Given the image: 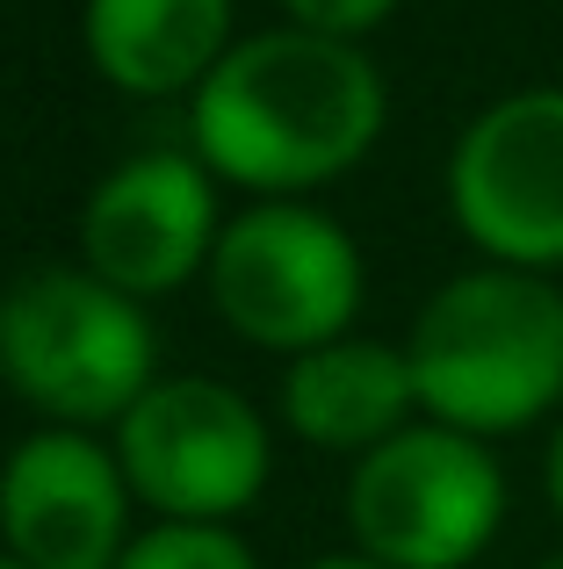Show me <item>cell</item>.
<instances>
[{
	"instance_id": "cell-12",
	"label": "cell",
	"mask_w": 563,
	"mask_h": 569,
	"mask_svg": "<svg viewBox=\"0 0 563 569\" xmlns=\"http://www.w3.org/2000/svg\"><path fill=\"white\" fill-rule=\"evenodd\" d=\"M116 569H260L254 548L231 527H203V519H159V527L130 533Z\"/></svg>"
},
{
	"instance_id": "cell-2",
	"label": "cell",
	"mask_w": 563,
	"mask_h": 569,
	"mask_svg": "<svg viewBox=\"0 0 563 569\" xmlns=\"http://www.w3.org/2000/svg\"><path fill=\"white\" fill-rule=\"evenodd\" d=\"M419 418L506 440L563 418V289L521 267H470L419 303L405 332Z\"/></svg>"
},
{
	"instance_id": "cell-5",
	"label": "cell",
	"mask_w": 563,
	"mask_h": 569,
	"mask_svg": "<svg viewBox=\"0 0 563 569\" xmlns=\"http://www.w3.org/2000/svg\"><path fill=\"white\" fill-rule=\"evenodd\" d=\"M368 267L347 223L318 202H254L217 231L210 252V303L246 347L310 353L354 332Z\"/></svg>"
},
{
	"instance_id": "cell-6",
	"label": "cell",
	"mask_w": 563,
	"mask_h": 569,
	"mask_svg": "<svg viewBox=\"0 0 563 569\" xmlns=\"http://www.w3.org/2000/svg\"><path fill=\"white\" fill-rule=\"evenodd\" d=\"M116 461L145 512L231 527L268 490L275 440L268 418L217 376L152 382L116 418Z\"/></svg>"
},
{
	"instance_id": "cell-8",
	"label": "cell",
	"mask_w": 563,
	"mask_h": 569,
	"mask_svg": "<svg viewBox=\"0 0 563 569\" xmlns=\"http://www.w3.org/2000/svg\"><path fill=\"white\" fill-rule=\"evenodd\" d=\"M210 181L217 173L188 152H138L109 167L80 209V267L138 303L210 274L217 231H225Z\"/></svg>"
},
{
	"instance_id": "cell-15",
	"label": "cell",
	"mask_w": 563,
	"mask_h": 569,
	"mask_svg": "<svg viewBox=\"0 0 563 569\" xmlns=\"http://www.w3.org/2000/svg\"><path fill=\"white\" fill-rule=\"evenodd\" d=\"M304 569H383V562H368V556H318V562H304Z\"/></svg>"
},
{
	"instance_id": "cell-7",
	"label": "cell",
	"mask_w": 563,
	"mask_h": 569,
	"mask_svg": "<svg viewBox=\"0 0 563 569\" xmlns=\"http://www.w3.org/2000/svg\"><path fill=\"white\" fill-rule=\"evenodd\" d=\"M448 217L492 267H563V87L498 94L448 152Z\"/></svg>"
},
{
	"instance_id": "cell-3",
	"label": "cell",
	"mask_w": 563,
	"mask_h": 569,
	"mask_svg": "<svg viewBox=\"0 0 563 569\" xmlns=\"http://www.w3.org/2000/svg\"><path fill=\"white\" fill-rule=\"evenodd\" d=\"M152 361L145 303L87 267H37L0 296V382L43 426H116L159 382Z\"/></svg>"
},
{
	"instance_id": "cell-13",
	"label": "cell",
	"mask_w": 563,
	"mask_h": 569,
	"mask_svg": "<svg viewBox=\"0 0 563 569\" xmlns=\"http://www.w3.org/2000/svg\"><path fill=\"white\" fill-rule=\"evenodd\" d=\"M289 29H310V37H339V43H362L368 29H383L397 14V0H282Z\"/></svg>"
},
{
	"instance_id": "cell-17",
	"label": "cell",
	"mask_w": 563,
	"mask_h": 569,
	"mask_svg": "<svg viewBox=\"0 0 563 569\" xmlns=\"http://www.w3.org/2000/svg\"><path fill=\"white\" fill-rule=\"evenodd\" d=\"M535 569H563V556H542V562H535Z\"/></svg>"
},
{
	"instance_id": "cell-1",
	"label": "cell",
	"mask_w": 563,
	"mask_h": 569,
	"mask_svg": "<svg viewBox=\"0 0 563 569\" xmlns=\"http://www.w3.org/2000/svg\"><path fill=\"white\" fill-rule=\"evenodd\" d=\"M391 123V87L362 43L260 29L239 37L217 72L188 94V138L217 181L254 202H310L354 173Z\"/></svg>"
},
{
	"instance_id": "cell-10",
	"label": "cell",
	"mask_w": 563,
	"mask_h": 569,
	"mask_svg": "<svg viewBox=\"0 0 563 569\" xmlns=\"http://www.w3.org/2000/svg\"><path fill=\"white\" fill-rule=\"evenodd\" d=\"M282 418L296 440L325 447V455H354L383 447L419 418V389H412V361L391 339H333L310 347L282 368Z\"/></svg>"
},
{
	"instance_id": "cell-9",
	"label": "cell",
	"mask_w": 563,
	"mask_h": 569,
	"mask_svg": "<svg viewBox=\"0 0 563 569\" xmlns=\"http://www.w3.org/2000/svg\"><path fill=\"white\" fill-rule=\"evenodd\" d=\"M130 505L116 447L80 426H43L0 461V548L29 569H116Z\"/></svg>"
},
{
	"instance_id": "cell-14",
	"label": "cell",
	"mask_w": 563,
	"mask_h": 569,
	"mask_svg": "<svg viewBox=\"0 0 563 569\" xmlns=\"http://www.w3.org/2000/svg\"><path fill=\"white\" fill-rule=\"evenodd\" d=\"M542 490H550V512L563 519V418L550 426V455H542Z\"/></svg>"
},
{
	"instance_id": "cell-11",
	"label": "cell",
	"mask_w": 563,
	"mask_h": 569,
	"mask_svg": "<svg viewBox=\"0 0 563 569\" xmlns=\"http://www.w3.org/2000/svg\"><path fill=\"white\" fill-rule=\"evenodd\" d=\"M231 43V0H87V58L130 101L196 94Z\"/></svg>"
},
{
	"instance_id": "cell-16",
	"label": "cell",
	"mask_w": 563,
	"mask_h": 569,
	"mask_svg": "<svg viewBox=\"0 0 563 569\" xmlns=\"http://www.w3.org/2000/svg\"><path fill=\"white\" fill-rule=\"evenodd\" d=\"M0 569H29V562H14V556H8V548H0Z\"/></svg>"
},
{
	"instance_id": "cell-4",
	"label": "cell",
	"mask_w": 563,
	"mask_h": 569,
	"mask_svg": "<svg viewBox=\"0 0 563 569\" xmlns=\"http://www.w3.org/2000/svg\"><path fill=\"white\" fill-rule=\"evenodd\" d=\"M506 469L492 440L412 418L347 476L354 556L383 569H470L506 527Z\"/></svg>"
}]
</instances>
